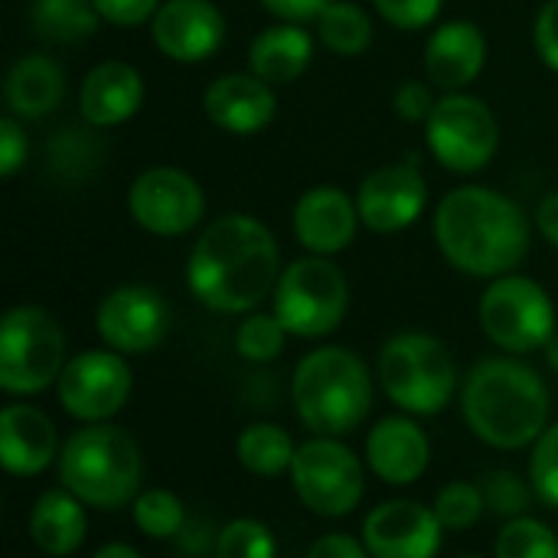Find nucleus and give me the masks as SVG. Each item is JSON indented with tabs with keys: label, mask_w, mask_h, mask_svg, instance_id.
<instances>
[{
	"label": "nucleus",
	"mask_w": 558,
	"mask_h": 558,
	"mask_svg": "<svg viewBox=\"0 0 558 558\" xmlns=\"http://www.w3.org/2000/svg\"><path fill=\"white\" fill-rule=\"evenodd\" d=\"M281 278V252L271 229L245 213L219 216L190 252L186 284L193 298L219 314H252Z\"/></svg>",
	"instance_id": "obj_1"
},
{
	"label": "nucleus",
	"mask_w": 558,
	"mask_h": 558,
	"mask_svg": "<svg viewBox=\"0 0 558 558\" xmlns=\"http://www.w3.org/2000/svg\"><path fill=\"white\" fill-rule=\"evenodd\" d=\"M441 255L471 278H504L530 252V219L490 186H458L435 209Z\"/></svg>",
	"instance_id": "obj_2"
},
{
	"label": "nucleus",
	"mask_w": 558,
	"mask_h": 558,
	"mask_svg": "<svg viewBox=\"0 0 558 558\" xmlns=\"http://www.w3.org/2000/svg\"><path fill=\"white\" fill-rule=\"evenodd\" d=\"M549 389L539 373L513 356L481 360L461 386V412L471 432L500 451L536 445L549 428Z\"/></svg>",
	"instance_id": "obj_3"
},
{
	"label": "nucleus",
	"mask_w": 558,
	"mask_h": 558,
	"mask_svg": "<svg viewBox=\"0 0 558 558\" xmlns=\"http://www.w3.org/2000/svg\"><path fill=\"white\" fill-rule=\"evenodd\" d=\"M291 399L307 432L340 438L366 422L373 409V379L353 350L320 347L298 363Z\"/></svg>",
	"instance_id": "obj_4"
},
{
	"label": "nucleus",
	"mask_w": 558,
	"mask_h": 558,
	"mask_svg": "<svg viewBox=\"0 0 558 558\" xmlns=\"http://www.w3.org/2000/svg\"><path fill=\"white\" fill-rule=\"evenodd\" d=\"M141 448L134 438L108 422L85 425L59 451V481L95 510H121L141 494Z\"/></svg>",
	"instance_id": "obj_5"
},
{
	"label": "nucleus",
	"mask_w": 558,
	"mask_h": 558,
	"mask_svg": "<svg viewBox=\"0 0 558 558\" xmlns=\"http://www.w3.org/2000/svg\"><path fill=\"white\" fill-rule=\"evenodd\" d=\"M379 383L405 415H438L458 389L451 350L422 330H405L379 350Z\"/></svg>",
	"instance_id": "obj_6"
},
{
	"label": "nucleus",
	"mask_w": 558,
	"mask_h": 558,
	"mask_svg": "<svg viewBox=\"0 0 558 558\" xmlns=\"http://www.w3.org/2000/svg\"><path fill=\"white\" fill-rule=\"evenodd\" d=\"M65 337L56 317L36 304H20L0 324V389L7 396H39L65 369Z\"/></svg>",
	"instance_id": "obj_7"
},
{
	"label": "nucleus",
	"mask_w": 558,
	"mask_h": 558,
	"mask_svg": "<svg viewBox=\"0 0 558 558\" xmlns=\"http://www.w3.org/2000/svg\"><path fill=\"white\" fill-rule=\"evenodd\" d=\"M271 301L291 337H327L343 324L350 307L347 275L327 255H304L281 268Z\"/></svg>",
	"instance_id": "obj_8"
},
{
	"label": "nucleus",
	"mask_w": 558,
	"mask_h": 558,
	"mask_svg": "<svg viewBox=\"0 0 558 558\" xmlns=\"http://www.w3.org/2000/svg\"><path fill=\"white\" fill-rule=\"evenodd\" d=\"M481 327L507 353L546 350L556 337V304L549 291L526 275L494 278L481 298Z\"/></svg>",
	"instance_id": "obj_9"
},
{
	"label": "nucleus",
	"mask_w": 558,
	"mask_h": 558,
	"mask_svg": "<svg viewBox=\"0 0 558 558\" xmlns=\"http://www.w3.org/2000/svg\"><path fill=\"white\" fill-rule=\"evenodd\" d=\"M291 484L298 500L317 517H350L366 494L363 461L340 445V438H311L298 448L291 464Z\"/></svg>",
	"instance_id": "obj_10"
},
{
	"label": "nucleus",
	"mask_w": 558,
	"mask_h": 558,
	"mask_svg": "<svg viewBox=\"0 0 558 558\" xmlns=\"http://www.w3.org/2000/svg\"><path fill=\"white\" fill-rule=\"evenodd\" d=\"M425 141L445 170L477 173L494 160L500 147V128L487 101L464 92H448L425 121Z\"/></svg>",
	"instance_id": "obj_11"
},
{
	"label": "nucleus",
	"mask_w": 558,
	"mask_h": 558,
	"mask_svg": "<svg viewBox=\"0 0 558 558\" xmlns=\"http://www.w3.org/2000/svg\"><path fill=\"white\" fill-rule=\"evenodd\" d=\"M131 386L134 376L121 353L85 350L65 363L56 392H59V405L72 418L85 425H101L124 409V402L131 399Z\"/></svg>",
	"instance_id": "obj_12"
},
{
	"label": "nucleus",
	"mask_w": 558,
	"mask_h": 558,
	"mask_svg": "<svg viewBox=\"0 0 558 558\" xmlns=\"http://www.w3.org/2000/svg\"><path fill=\"white\" fill-rule=\"evenodd\" d=\"M128 209L144 232L177 239L199 226L206 213V193L196 177L180 167H150L131 183Z\"/></svg>",
	"instance_id": "obj_13"
},
{
	"label": "nucleus",
	"mask_w": 558,
	"mask_h": 558,
	"mask_svg": "<svg viewBox=\"0 0 558 558\" xmlns=\"http://www.w3.org/2000/svg\"><path fill=\"white\" fill-rule=\"evenodd\" d=\"M95 330L108 350L121 356H141L163 343L170 330V307L147 284H121L98 304Z\"/></svg>",
	"instance_id": "obj_14"
},
{
	"label": "nucleus",
	"mask_w": 558,
	"mask_h": 558,
	"mask_svg": "<svg viewBox=\"0 0 558 558\" xmlns=\"http://www.w3.org/2000/svg\"><path fill=\"white\" fill-rule=\"evenodd\" d=\"M428 203V186L415 154L373 170L356 190V209L369 232L396 235L409 229Z\"/></svg>",
	"instance_id": "obj_15"
},
{
	"label": "nucleus",
	"mask_w": 558,
	"mask_h": 558,
	"mask_svg": "<svg viewBox=\"0 0 558 558\" xmlns=\"http://www.w3.org/2000/svg\"><path fill=\"white\" fill-rule=\"evenodd\" d=\"M441 520L415 500L379 504L363 520V543L373 558H435L441 549Z\"/></svg>",
	"instance_id": "obj_16"
},
{
	"label": "nucleus",
	"mask_w": 558,
	"mask_h": 558,
	"mask_svg": "<svg viewBox=\"0 0 558 558\" xmlns=\"http://www.w3.org/2000/svg\"><path fill=\"white\" fill-rule=\"evenodd\" d=\"M157 49L173 62H203L226 43V16L213 0H163L150 20Z\"/></svg>",
	"instance_id": "obj_17"
},
{
	"label": "nucleus",
	"mask_w": 558,
	"mask_h": 558,
	"mask_svg": "<svg viewBox=\"0 0 558 558\" xmlns=\"http://www.w3.org/2000/svg\"><path fill=\"white\" fill-rule=\"evenodd\" d=\"M356 196H347L337 186H314L294 203V235L311 255H337L343 252L360 229Z\"/></svg>",
	"instance_id": "obj_18"
},
{
	"label": "nucleus",
	"mask_w": 558,
	"mask_h": 558,
	"mask_svg": "<svg viewBox=\"0 0 558 558\" xmlns=\"http://www.w3.org/2000/svg\"><path fill=\"white\" fill-rule=\"evenodd\" d=\"M206 118L226 134H258L275 121L278 98L268 82L255 72H229L219 75L203 95Z\"/></svg>",
	"instance_id": "obj_19"
},
{
	"label": "nucleus",
	"mask_w": 558,
	"mask_h": 558,
	"mask_svg": "<svg viewBox=\"0 0 558 558\" xmlns=\"http://www.w3.org/2000/svg\"><path fill=\"white\" fill-rule=\"evenodd\" d=\"M428 461H432L428 435L409 415L383 418L366 438V464H369V471L379 481L392 484V487L415 484L428 471Z\"/></svg>",
	"instance_id": "obj_20"
},
{
	"label": "nucleus",
	"mask_w": 558,
	"mask_h": 558,
	"mask_svg": "<svg viewBox=\"0 0 558 558\" xmlns=\"http://www.w3.org/2000/svg\"><path fill=\"white\" fill-rule=\"evenodd\" d=\"M487 62V39L477 23L471 20H448L435 26L425 43V75L445 88L461 92L468 88Z\"/></svg>",
	"instance_id": "obj_21"
},
{
	"label": "nucleus",
	"mask_w": 558,
	"mask_h": 558,
	"mask_svg": "<svg viewBox=\"0 0 558 558\" xmlns=\"http://www.w3.org/2000/svg\"><path fill=\"white\" fill-rule=\"evenodd\" d=\"M52 418L36 405H7L0 412V461L13 477H36L59 461Z\"/></svg>",
	"instance_id": "obj_22"
},
{
	"label": "nucleus",
	"mask_w": 558,
	"mask_h": 558,
	"mask_svg": "<svg viewBox=\"0 0 558 558\" xmlns=\"http://www.w3.org/2000/svg\"><path fill=\"white\" fill-rule=\"evenodd\" d=\"M144 105V78L121 59L98 62L78 88V111L92 128H114L137 114Z\"/></svg>",
	"instance_id": "obj_23"
},
{
	"label": "nucleus",
	"mask_w": 558,
	"mask_h": 558,
	"mask_svg": "<svg viewBox=\"0 0 558 558\" xmlns=\"http://www.w3.org/2000/svg\"><path fill=\"white\" fill-rule=\"evenodd\" d=\"M3 98L16 118H43L65 98V72L52 56H20L3 82Z\"/></svg>",
	"instance_id": "obj_24"
},
{
	"label": "nucleus",
	"mask_w": 558,
	"mask_h": 558,
	"mask_svg": "<svg viewBox=\"0 0 558 558\" xmlns=\"http://www.w3.org/2000/svg\"><path fill=\"white\" fill-rule=\"evenodd\" d=\"M314 59V36L298 23L262 29L248 46V69L268 85H288L307 72Z\"/></svg>",
	"instance_id": "obj_25"
},
{
	"label": "nucleus",
	"mask_w": 558,
	"mask_h": 558,
	"mask_svg": "<svg viewBox=\"0 0 558 558\" xmlns=\"http://www.w3.org/2000/svg\"><path fill=\"white\" fill-rule=\"evenodd\" d=\"M82 507L85 504L72 497L65 487L46 490L33 504V513H29V539L36 543V549L56 558L78 553L88 533V520Z\"/></svg>",
	"instance_id": "obj_26"
},
{
	"label": "nucleus",
	"mask_w": 558,
	"mask_h": 558,
	"mask_svg": "<svg viewBox=\"0 0 558 558\" xmlns=\"http://www.w3.org/2000/svg\"><path fill=\"white\" fill-rule=\"evenodd\" d=\"M29 23L46 43H78L98 29L101 16L92 0H33Z\"/></svg>",
	"instance_id": "obj_27"
},
{
	"label": "nucleus",
	"mask_w": 558,
	"mask_h": 558,
	"mask_svg": "<svg viewBox=\"0 0 558 558\" xmlns=\"http://www.w3.org/2000/svg\"><path fill=\"white\" fill-rule=\"evenodd\" d=\"M235 454H239V464L248 474L278 477V474L291 471L298 448H294V441H291V435L284 428H278L271 422H255L239 435Z\"/></svg>",
	"instance_id": "obj_28"
},
{
	"label": "nucleus",
	"mask_w": 558,
	"mask_h": 558,
	"mask_svg": "<svg viewBox=\"0 0 558 558\" xmlns=\"http://www.w3.org/2000/svg\"><path fill=\"white\" fill-rule=\"evenodd\" d=\"M317 39L337 56H363L373 43V20L353 0H330L317 16Z\"/></svg>",
	"instance_id": "obj_29"
},
{
	"label": "nucleus",
	"mask_w": 558,
	"mask_h": 558,
	"mask_svg": "<svg viewBox=\"0 0 558 558\" xmlns=\"http://www.w3.org/2000/svg\"><path fill=\"white\" fill-rule=\"evenodd\" d=\"M92 128V124H88ZM88 128H62V134L49 137L46 144V167L56 177L65 180H85L98 160H101V147L98 141L88 134Z\"/></svg>",
	"instance_id": "obj_30"
},
{
	"label": "nucleus",
	"mask_w": 558,
	"mask_h": 558,
	"mask_svg": "<svg viewBox=\"0 0 558 558\" xmlns=\"http://www.w3.org/2000/svg\"><path fill=\"white\" fill-rule=\"evenodd\" d=\"M134 510V523L147 539H177L180 530L186 526V510L180 504L177 494L154 487L137 494V500L131 504Z\"/></svg>",
	"instance_id": "obj_31"
},
{
	"label": "nucleus",
	"mask_w": 558,
	"mask_h": 558,
	"mask_svg": "<svg viewBox=\"0 0 558 558\" xmlns=\"http://www.w3.org/2000/svg\"><path fill=\"white\" fill-rule=\"evenodd\" d=\"M284 340H288V330L284 324L278 320V314H258L252 311L242 324H239V333H235V350L242 360L248 363H271L281 356L284 350Z\"/></svg>",
	"instance_id": "obj_32"
},
{
	"label": "nucleus",
	"mask_w": 558,
	"mask_h": 558,
	"mask_svg": "<svg viewBox=\"0 0 558 558\" xmlns=\"http://www.w3.org/2000/svg\"><path fill=\"white\" fill-rule=\"evenodd\" d=\"M497 558H558V536L539 520H510L497 536Z\"/></svg>",
	"instance_id": "obj_33"
},
{
	"label": "nucleus",
	"mask_w": 558,
	"mask_h": 558,
	"mask_svg": "<svg viewBox=\"0 0 558 558\" xmlns=\"http://www.w3.org/2000/svg\"><path fill=\"white\" fill-rule=\"evenodd\" d=\"M481 494H484V504H487V513L500 517V520H520L526 517L530 504H533V484H526L520 474L513 471H490L484 481H481Z\"/></svg>",
	"instance_id": "obj_34"
},
{
	"label": "nucleus",
	"mask_w": 558,
	"mask_h": 558,
	"mask_svg": "<svg viewBox=\"0 0 558 558\" xmlns=\"http://www.w3.org/2000/svg\"><path fill=\"white\" fill-rule=\"evenodd\" d=\"M435 517L441 520L445 530H471L484 513H487V504H484V494L477 484H468V481H454L448 484L445 490H438L435 497Z\"/></svg>",
	"instance_id": "obj_35"
},
{
	"label": "nucleus",
	"mask_w": 558,
	"mask_h": 558,
	"mask_svg": "<svg viewBox=\"0 0 558 558\" xmlns=\"http://www.w3.org/2000/svg\"><path fill=\"white\" fill-rule=\"evenodd\" d=\"M216 558H275L278 546L265 523L258 520H235L219 530L216 539Z\"/></svg>",
	"instance_id": "obj_36"
},
{
	"label": "nucleus",
	"mask_w": 558,
	"mask_h": 558,
	"mask_svg": "<svg viewBox=\"0 0 558 558\" xmlns=\"http://www.w3.org/2000/svg\"><path fill=\"white\" fill-rule=\"evenodd\" d=\"M530 484L536 490V497L546 507L558 510V422L549 425L536 445H533V458H530Z\"/></svg>",
	"instance_id": "obj_37"
},
{
	"label": "nucleus",
	"mask_w": 558,
	"mask_h": 558,
	"mask_svg": "<svg viewBox=\"0 0 558 558\" xmlns=\"http://www.w3.org/2000/svg\"><path fill=\"white\" fill-rule=\"evenodd\" d=\"M379 16L399 29H425L438 20L445 0H373Z\"/></svg>",
	"instance_id": "obj_38"
},
{
	"label": "nucleus",
	"mask_w": 558,
	"mask_h": 558,
	"mask_svg": "<svg viewBox=\"0 0 558 558\" xmlns=\"http://www.w3.org/2000/svg\"><path fill=\"white\" fill-rule=\"evenodd\" d=\"M92 3H95V10H98V16L105 23L131 29V26L150 23L163 0H92Z\"/></svg>",
	"instance_id": "obj_39"
},
{
	"label": "nucleus",
	"mask_w": 558,
	"mask_h": 558,
	"mask_svg": "<svg viewBox=\"0 0 558 558\" xmlns=\"http://www.w3.org/2000/svg\"><path fill=\"white\" fill-rule=\"evenodd\" d=\"M435 105H438V98L432 95V88H428L425 82H415V78L402 82V85L396 88V98H392L396 114H399L402 121H409V124L428 121L432 111H435Z\"/></svg>",
	"instance_id": "obj_40"
},
{
	"label": "nucleus",
	"mask_w": 558,
	"mask_h": 558,
	"mask_svg": "<svg viewBox=\"0 0 558 558\" xmlns=\"http://www.w3.org/2000/svg\"><path fill=\"white\" fill-rule=\"evenodd\" d=\"M26 154H29V141H26V131L20 128V118L3 114L0 118V173L13 177L26 163Z\"/></svg>",
	"instance_id": "obj_41"
},
{
	"label": "nucleus",
	"mask_w": 558,
	"mask_h": 558,
	"mask_svg": "<svg viewBox=\"0 0 558 558\" xmlns=\"http://www.w3.org/2000/svg\"><path fill=\"white\" fill-rule=\"evenodd\" d=\"M533 43H536L539 59L553 72H558V0L543 3V10L536 16V26H533Z\"/></svg>",
	"instance_id": "obj_42"
},
{
	"label": "nucleus",
	"mask_w": 558,
	"mask_h": 558,
	"mask_svg": "<svg viewBox=\"0 0 558 558\" xmlns=\"http://www.w3.org/2000/svg\"><path fill=\"white\" fill-rule=\"evenodd\" d=\"M268 13H275L281 23H307L317 20L330 0H258Z\"/></svg>",
	"instance_id": "obj_43"
},
{
	"label": "nucleus",
	"mask_w": 558,
	"mask_h": 558,
	"mask_svg": "<svg viewBox=\"0 0 558 558\" xmlns=\"http://www.w3.org/2000/svg\"><path fill=\"white\" fill-rule=\"evenodd\" d=\"M307 558H373V556H369L366 543H360V539H353V536H347V533H330V536H324V539H317V543L311 546Z\"/></svg>",
	"instance_id": "obj_44"
},
{
	"label": "nucleus",
	"mask_w": 558,
	"mask_h": 558,
	"mask_svg": "<svg viewBox=\"0 0 558 558\" xmlns=\"http://www.w3.org/2000/svg\"><path fill=\"white\" fill-rule=\"evenodd\" d=\"M216 539H219V533L213 536L203 523H190V520H186V526H183L180 536H177L180 549H186L190 556H199V553H206L209 546L216 549Z\"/></svg>",
	"instance_id": "obj_45"
},
{
	"label": "nucleus",
	"mask_w": 558,
	"mask_h": 558,
	"mask_svg": "<svg viewBox=\"0 0 558 558\" xmlns=\"http://www.w3.org/2000/svg\"><path fill=\"white\" fill-rule=\"evenodd\" d=\"M536 229H539V235H546L553 245H558V190L549 193L539 203V209H536Z\"/></svg>",
	"instance_id": "obj_46"
},
{
	"label": "nucleus",
	"mask_w": 558,
	"mask_h": 558,
	"mask_svg": "<svg viewBox=\"0 0 558 558\" xmlns=\"http://www.w3.org/2000/svg\"><path fill=\"white\" fill-rule=\"evenodd\" d=\"M95 558H141V553L131 549L128 543H108L95 553Z\"/></svg>",
	"instance_id": "obj_47"
},
{
	"label": "nucleus",
	"mask_w": 558,
	"mask_h": 558,
	"mask_svg": "<svg viewBox=\"0 0 558 558\" xmlns=\"http://www.w3.org/2000/svg\"><path fill=\"white\" fill-rule=\"evenodd\" d=\"M546 363H549V369L558 376V330H556V337L546 343Z\"/></svg>",
	"instance_id": "obj_48"
},
{
	"label": "nucleus",
	"mask_w": 558,
	"mask_h": 558,
	"mask_svg": "<svg viewBox=\"0 0 558 558\" xmlns=\"http://www.w3.org/2000/svg\"><path fill=\"white\" fill-rule=\"evenodd\" d=\"M458 558H481V556H458Z\"/></svg>",
	"instance_id": "obj_49"
}]
</instances>
